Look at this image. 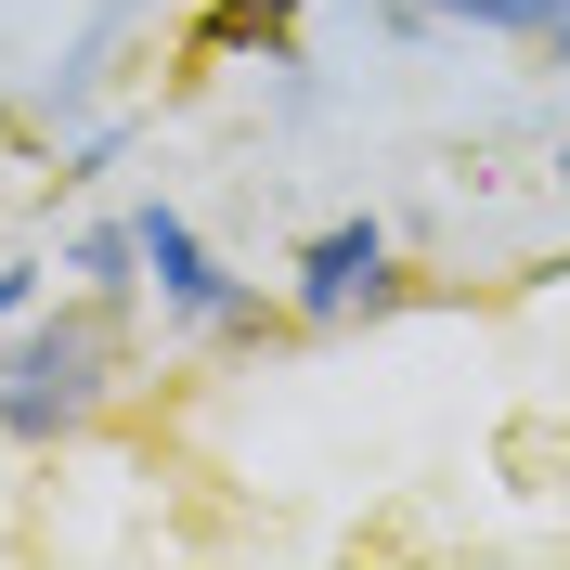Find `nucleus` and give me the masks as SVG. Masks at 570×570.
Instances as JSON below:
<instances>
[{"label": "nucleus", "mask_w": 570, "mask_h": 570, "mask_svg": "<svg viewBox=\"0 0 570 570\" xmlns=\"http://www.w3.org/2000/svg\"><path fill=\"white\" fill-rule=\"evenodd\" d=\"M117 390V312H39L0 324V441H78Z\"/></svg>", "instance_id": "nucleus-1"}, {"label": "nucleus", "mask_w": 570, "mask_h": 570, "mask_svg": "<svg viewBox=\"0 0 570 570\" xmlns=\"http://www.w3.org/2000/svg\"><path fill=\"white\" fill-rule=\"evenodd\" d=\"M428 13H466V27H558V0H428Z\"/></svg>", "instance_id": "nucleus-5"}, {"label": "nucleus", "mask_w": 570, "mask_h": 570, "mask_svg": "<svg viewBox=\"0 0 570 570\" xmlns=\"http://www.w3.org/2000/svg\"><path fill=\"white\" fill-rule=\"evenodd\" d=\"M130 234H142V285H156L181 324H259V298L195 247V220H181V208H130Z\"/></svg>", "instance_id": "nucleus-3"}, {"label": "nucleus", "mask_w": 570, "mask_h": 570, "mask_svg": "<svg viewBox=\"0 0 570 570\" xmlns=\"http://www.w3.org/2000/svg\"><path fill=\"white\" fill-rule=\"evenodd\" d=\"M558 66H570V0H558Z\"/></svg>", "instance_id": "nucleus-8"}, {"label": "nucleus", "mask_w": 570, "mask_h": 570, "mask_svg": "<svg viewBox=\"0 0 570 570\" xmlns=\"http://www.w3.org/2000/svg\"><path fill=\"white\" fill-rule=\"evenodd\" d=\"M402 298V259L376 220H324L298 247V324H351V312H390Z\"/></svg>", "instance_id": "nucleus-2"}, {"label": "nucleus", "mask_w": 570, "mask_h": 570, "mask_svg": "<svg viewBox=\"0 0 570 570\" xmlns=\"http://www.w3.org/2000/svg\"><path fill=\"white\" fill-rule=\"evenodd\" d=\"M39 312V273H0V324H27Z\"/></svg>", "instance_id": "nucleus-7"}, {"label": "nucleus", "mask_w": 570, "mask_h": 570, "mask_svg": "<svg viewBox=\"0 0 570 570\" xmlns=\"http://www.w3.org/2000/svg\"><path fill=\"white\" fill-rule=\"evenodd\" d=\"M66 273L91 285V298H130V285H142V234H130V220H91V234L66 247Z\"/></svg>", "instance_id": "nucleus-4"}, {"label": "nucleus", "mask_w": 570, "mask_h": 570, "mask_svg": "<svg viewBox=\"0 0 570 570\" xmlns=\"http://www.w3.org/2000/svg\"><path fill=\"white\" fill-rule=\"evenodd\" d=\"M208 39H285V0H220Z\"/></svg>", "instance_id": "nucleus-6"}]
</instances>
